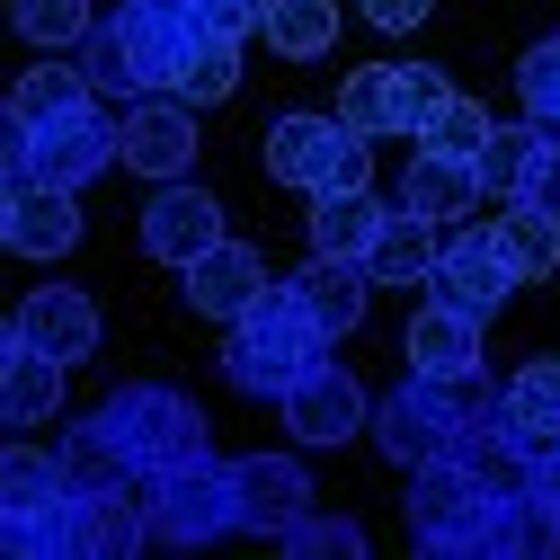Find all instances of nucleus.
<instances>
[{
    "mask_svg": "<svg viewBox=\"0 0 560 560\" xmlns=\"http://www.w3.org/2000/svg\"><path fill=\"white\" fill-rule=\"evenodd\" d=\"M312 365H329V329L294 303V285H267L223 338V383L249 400H285Z\"/></svg>",
    "mask_w": 560,
    "mask_h": 560,
    "instance_id": "1",
    "label": "nucleus"
},
{
    "mask_svg": "<svg viewBox=\"0 0 560 560\" xmlns=\"http://www.w3.org/2000/svg\"><path fill=\"white\" fill-rule=\"evenodd\" d=\"M525 499V489H516ZM499 489H480L454 454L445 463H418L409 471V534L428 551H463V560H516V534H508V508Z\"/></svg>",
    "mask_w": 560,
    "mask_h": 560,
    "instance_id": "2",
    "label": "nucleus"
},
{
    "mask_svg": "<svg viewBox=\"0 0 560 560\" xmlns=\"http://www.w3.org/2000/svg\"><path fill=\"white\" fill-rule=\"evenodd\" d=\"M143 508H152V542L196 551V542L241 534V480L223 454H187L170 471H143Z\"/></svg>",
    "mask_w": 560,
    "mask_h": 560,
    "instance_id": "3",
    "label": "nucleus"
},
{
    "mask_svg": "<svg viewBox=\"0 0 560 560\" xmlns=\"http://www.w3.org/2000/svg\"><path fill=\"white\" fill-rule=\"evenodd\" d=\"M98 428L133 454V471H170L187 454H214V436H205V409L178 392V383H125L98 400Z\"/></svg>",
    "mask_w": 560,
    "mask_h": 560,
    "instance_id": "4",
    "label": "nucleus"
},
{
    "mask_svg": "<svg viewBox=\"0 0 560 560\" xmlns=\"http://www.w3.org/2000/svg\"><path fill=\"white\" fill-rule=\"evenodd\" d=\"M454 436H463V400H454V383H436V374H409L400 392L374 400V445H383L400 471L445 463Z\"/></svg>",
    "mask_w": 560,
    "mask_h": 560,
    "instance_id": "5",
    "label": "nucleus"
},
{
    "mask_svg": "<svg viewBox=\"0 0 560 560\" xmlns=\"http://www.w3.org/2000/svg\"><path fill=\"white\" fill-rule=\"evenodd\" d=\"M525 285V276L508 267V249H499V232H471V223H454L445 232V249H436V276H428V294L436 303H454V312H471V320H489V312H508V294Z\"/></svg>",
    "mask_w": 560,
    "mask_h": 560,
    "instance_id": "6",
    "label": "nucleus"
},
{
    "mask_svg": "<svg viewBox=\"0 0 560 560\" xmlns=\"http://www.w3.org/2000/svg\"><path fill=\"white\" fill-rule=\"evenodd\" d=\"M116 161H125V116H107V107H81V116H62V125L36 133V187H72L81 196Z\"/></svg>",
    "mask_w": 560,
    "mask_h": 560,
    "instance_id": "7",
    "label": "nucleus"
},
{
    "mask_svg": "<svg viewBox=\"0 0 560 560\" xmlns=\"http://www.w3.org/2000/svg\"><path fill=\"white\" fill-rule=\"evenodd\" d=\"M276 409H285L294 445H347L357 428H374V400H365V383L347 374L338 357H329V365H312V374H303L285 400H276Z\"/></svg>",
    "mask_w": 560,
    "mask_h": 560,
    "instance_id": "8",
    "label": "nucleus"
},
{
    "mask_svg": "<svg viewBox=\"0 0 560 560\" xmlns=\"http://www.w3.org/2000/svg\"><path fill=\"white\" fill-rule=\"evenodd\" d=\"M143 258H161V267H196L214 241H232L223 232V205L205 196V187H187V178H161V196L143 205Z\"/></svg>",
    "mask_w": 560,
    "mask_h": 560,
    "instance_id": "9",
    "label": "nucleus"
},
{
    "mask_svg": "<svg viewBox=\"0 0 560 560\" xmlns=\"http://www.w3.org/2000/svg\"><path fill=\"white\" fill-rule=\"evenodd\" d=\"M125 170H143V178H187L196 170V107L178 90L125 98Z\"/></svg>",
    "mask_w": 560,
    "mask_h": 560,
    "instance_id": "10",
    "label": "nucleus"
},
{
    "mask_svg": "<svg viewBox=\"0 0 560 560\" xmlns=\"http://www.w3.org/2000/svg\"><path fill=\"white\" fill-rule=\"evenodd\" d=\"M10 338L19 347H45V357H62V365H90L98 357V303L81 285H36L10 312Z\"/></svg>",
    "mask_w": 560,
    "mask_h": 560,
    "instance_id": "11",
    "label": "nucleus"
},
{
    "mask_svg": "<svg viewBox=\"0 0 560 560\" xmlns=\"http://www.w3.org/2000/svg\"><path fill=\"white\" fill-rule=\"evenodd\" d=\"M232 480H241V534H258V542H276L294 516H312V471L294 454H241Z\"/></svg>",
    "mask_w": 560,
    "mask_h": 560,
    "instance_id": "12",
    "label": "nucleus"
},
{
    "mask_svg": "<svg viewBox=\"0 0 560 560\" xmlns=\"http://www.w3.org/2000/svg\"><path fill=\"white\" fill-rule=\"evenodd\" d=\"M338 143H347V116H312V107L276 116V125L258 133L267 178H285V187H303V196H320V187H329V161H338Z\"/></svg>",
    "mask_w": 560,
    "mask_h": 560,
    "instance_id": "13",
    "label": "nucleus"
},
{
    "mask_svg": "<svg viewBox=\"0 0 560 560\" xmlns=\"http://www.w3.org/2000/svg\"><path fill=\"white\" fill-rule=\"evenodd\" d=\"M187 276V303L205 312V320H241L267 285H276V276H267V258L249 249V241H214V249H205L196 267H178Z\"/></svg>",
    "mask_w": 560,
    "mask_h": 560,
    "instance_id": "14",
    "label": "nucleus"
},
{
    "mask_svg": "<svg viewBox=\"0 0 560 560\" xmlns=\"http://www.w3.org/2000/svg\"><path fill=\"white\" fill-rule=\"evenodd\" d=\"M480 161H454V152H428V143H418L409 152V170H400V205H409V214H428L436 232H454L463 214H480Z\"/></svg>",
    "mask_w": 560,
    "mask_h": 560,
    "instance_id": "15",
    "label": "nucleus"
},
{
    "mask_svg": "<svg viewBox=\"0 0 560 560\" xmlns=\"http://www.w3.org/2000/svg\"><path fill=\"white\" fill-rule=\"evenodd\" d=\"M116 27H125V54H133V81H143V98L152 90H178V72L196 62V45H205V27L196 19H170V10H116Z\"/></svg>",
    "mask_w": 560,
    "mask_h": 560,
    "instance_id": "16",
    "label": "nucleus"
},
{
    "mask_svg": "<svg viewBox=\"0 0 560 560\" xmlns=\"http://www.w3.org/2000/svg\"><path fill=\"white\" fill-rule=\"evenodd\" d=\"M285 285H294V303L329 329V338H347V329H357L365 320V303H374V276H365V258H329V249H312L294 276H285Z\"/></svg>",
    "mask_w": 560,
    "mask_h": 560,
    "instance_id": "17",
    "label": "nucleus"
},
{
    "mask_svg": "<svg viewBox=\"0 0 560 560\" xmlns=\"http://www.w3.org/2000/svg\"><path fill=\"white\" fill-rule=\"evenodd\" d=\"M0 241L19 258H62L81 241V196L72 187H27V196H0Z\"/></svg>",
    "mask_w": 560,
    "mask_h": 560,
    "instance_id": "18",
    "label": "nucleus"
},
{
    "mask_svg": "<svg viewBox=\"0 0 560 560\" xmlns=\"http://www.w3.org/2000/svg\"><path fill=\"white\" fill-rule=\"evenodd\" d=\"M400 357H409V374H436V383H445V374H471V365H480V320L428 294V303L409 312V338H400Z\"/></svg>",
    "mask_w": 560,
    "mask_h": 560,
    "instance_id": "19",
    "label": "nucleus"
},
{
    "mask_svg": "<svg viewBox=\"0 0 560 560\" xmlns=\"http://www.w3.org/2000/svg\"><path fill=\"white\" fill-rule=\"evenodd\" d=\"M62 357H45V347H0V418H10V428H54L62 418Z\"/></svg>",
    "mask_w": 560,
    "mask_h": 560,
    "instance_id": "20",
    "label": "nucleus"
},
{
    "mask_svg": "<svg viewBox=\"0 0 560 560\" xmlns=\"http://www.w3.org/2000/svg\"><path fill=\"white\" fill-rule=\"evenodd\" d=\"M436 249H445V232L392 196V214H383V232H374V249H365V276H374V285H428V276H436Z\"/></svg>",
    "mask_w": 560,
    "mask_h": 560,
    "instance_id": "21",
    "label": "nucleus"
},
{
    "mask_svg": "<svg viewBox=\"0 0 560 560\" xmlns=\"http://www.w3.org/2000/svg\"><path fill=\"white\" fill-rule=\"evenodd\" d=\"M0 542L19 560H81V489L36 499V508H0Z\"/></svg>",
    "mask_w": 560,
    "mask_h": 560,
    "instance_id": "22",
    "label": "nucleus"
},
{
    "mask_svg": "<svg viewBox=\"0 0 560 560\" xmlns=\"http://www.w3.org/2000/svg\"><path fill=\"white\" fill-rule=\"evenodd\" d=\"M81 107H98V90H90V72L81 62H36V72H19V90H10V125H27V133H45V125H62V116H81Z\"/></svg>",
    "mask_w": 560,
    "mask_h": 560,
    "instance_id": "23",
    "label": "nucleus"
},
{
    "mask_svg": "<svg viewBox=\"0 0 560 560\" xmlns=\"http://www.w3.org/2000/svg\"><path fill=\"white\" fill-rule=\"evenodd\" d=\"M152 542V508H143V480L133 489H98L81 499V560H125Z\"/></svg>",
    "mask_w": 560,
    "mask_h": 560,
    "instance_id": "24",
    "label": "nucleus"
},
{
    "mask_svg": "<svg viewBox=\"0 0 560 560\" xmlns=\"http://www.w3.org/2000/svg\"><path fill=\"white\" fill-rule=\"evenodd\" d=\"M54 454H62V471H72V489H81V499H98V489H133V480H143V471H133V454L98 428V418L62 428V436H54Z\"/></svg>",
    "mask_w": 560,
    "mask_h": 560,
    "instance_id": "25",
    "label": "nucleus"
},
{
    "mask_svg": "<svg viewBox=\"0 0 560 560\" xmlns=\"http://www.w3.org/2000/svg\"><path fill=\"white\" fill-rule=\"evenodd\" d=\"M383 214H392V205H383L374 187L312 196V249H329V258H365V249H374V232H383Z\"/></svg>",
    "mask_w": 560,
    "mask_h": 560,
    "instance_id": "26",
    "label": "nucleus"
},
{
    "mask_svg": "<svg viewBox=\"0 0 560 560\" xmlns=\"http://www.w3.org/2000/svg\"><path fill=\"white\" fill-rule=\"evenodd\" d=\"M489 232H499V249H508V267L525 276V285L560 267V214H542V205H525V196H508V214H489Z\"/></svg>",
    "mask_w": 560,
    "mask_h": 560,
    "instance_id": "27",
    "label": "nucleus"
},
{
    "mask_svg": "<svg viewBox=\"0 0 560 560\" xmlns=\"http://www.w3.org/2000/svg\"><path fill=\"white\" fill-rule=\"evenodd\" d=\"M329 45H338V0H276V10H267V54L320 62Z\"/></svg>",
    "mask_w": 560,
    "mask_h": 560,
    "instance_id": "28",
    "label": "nucleus"
},
{
    "mask_svg": "<svg viewBox=\"0 0 560 560\" xmlns=\"http://www.w3.org/2000/svg\"><path fill=\"white\" fill-rule=\"evenodd\" d=\"M338 116L357 125V133H409L400 125V62H365V72H347Z\"/></svg>",
    "mask_w": 560,
    "mask_h": 560,
    "instance_id": "29",
    "label": "nucleus"
},
{
    "mask_svg": "<svg viewBox=\"0 0 560 560\" xmlns=\"http://www.w3.org/2000/svg\"><path fill=\"white\" fill-rule=\"evenodd\" d=\"M508 418H516L534 445H551V436H560V357H534V365H516V374H508Z\"/></svg>",
    "mask_w": 560,
    "mask_h": 560,
    "instance_id": "30",
    "label": "nucleus"
},
{
    "mask_svg": "<svg viewBox=\"0 0 560 560\" xmlns=\"http://www.w3.org/2000/svg\"><path fill=\"white\" fill-rule=\"evenodd\" d=\"M10 19H19V36L36 54H81V36L98 27L90 0H10Z\"/></svg>",
    "mask_w": 560,
    "mask_h": 560,
    "instance_id": "31",
    "label": "nucleus"
},
{
    "mask_svg": "<svg viewBox=\"0 0 560 560\" xmlns=\"http://www.w3.org/2000/svg\"><path fill=\"white\" fill-rule=\"evenodd\" d=\"M516 98H525V125L542 133V143H560V27L516 62Z\"/></svg>",
    "mask_w": 560,
    "mask_h": 560,
    "instance_id": "32",
    "label": "nucleus"
},
{
    "mask_svg": "<svg viewBox=\"0 0 560 560\" xmlns=\"http://www.w3.org/2000/svg\"><path fill=\"white\" fill-rule=\"evenodd\" d=\"M72 489V471H62V454H36L27 436L0 454V508H36V499H62Z\"/></svg>",
    "mask_w": 560,
    "mask_h": 560,
    "instance_id": "33",
    "label": "nucleus"
},
{
    "mask_svg": "<svg viewBox=\"0 0 560 560\" xmlns=\"http://www.w3.org/2000/svg\"><path fill=\"white\" fill-rule=\"evenodd\" d=\"M534 161H542V133H534V125H499V133L480 143V187H489V196H525Z\"/></svg>",
    "mask_w": 560,
    "mask_h": 560,
    "instance_id": "34",
    "label": "nucleus"
},
{
    "mask_svg": "<svg viewBox=\"0 0 560 560\" xmlns=\"http://www.w3.org/2000/svg\"><path fill=\"white\" fill-rule=\"evenodd\" d=\"M72 62L90 72V90H98V98H143V81H133V54H125V27H116V19H98V27L81 36V54H72Z\"/></svg>",
    "mask_w": 560,
    "mask_h": 560,
    "instance_id": "35",
    "label": "nucleus"
},
{
    "mask_svg": "<svg viewBox=\"0 0 560 560\" xmlns=\"http://www.w3.org/2000/svg\"><path fill=\"white\" fill-rule=\"evenodd\" d=\"M489 133H499V116H489L480 98H463V90H454V98L428 116V133H418V143H428V152H454V161H480Z\"/></svg>",
    "mask_w": 560,
    "mask_h": 560,
    "instance_id": "36",
    "label": "nucleus"
},
{
    "mask_svg": "<svg viewBox=\"0 0 560 560\" xmlns=\"http://www.w3.org/2000/svg\"><path fill=\"white\" fill-rule=\"evenodd\" d=\"M232 90H241V45L205 36V45H196V62L178 72V98H187V107H223Z\"/></svg>",
    "mask_w": 560,
    "mask_h": 560,
    "instance_id": "37",
    "label": "nucleus"
},
{
    "mask_svg": "<svg viewBox=\"0 0 560 560\" xmlns=\"http://www.w3.org/2000/svg\"><path fill=\"white\" fill-rule=\"evenodd\" d=\"M276 551H329V560H357L365 551V525L357 516H294L276 534Z\"/></svg>",
    "mask_w": 560,
    "mask_h": 560,
    "instance_id": "38",
    "label": "nucleus"
},
{
    "mask_svg": "<svg viewBox=\"0 0 560 560\" xmlns=\"http://www.w3.org/2000/svg\"><path fill=\"white\" fill-rule=\"evenodd\" d=\"M454 98V81L436 72V62H400V125H409V143L428 133V116Z\"/></svg>",
    "mask_w": 560,
    "mask_h": 560,
    "instance_id": "39",
    "label": "nucleus"
},
{
    "mask_svg": "<svg viewBox=\"0 0 560 560\" xmlns=\"http://www.w3.org/2000/svg\"><path fill=\"white\" fill-rule=\"evenodd\" d=\"M267 10L276 0H196V27L223 45H249V36H267Z\"/></svg>",
    "mask_w": 560,
    "mask_h": 560,
    "instance_id": "40",
    "label": "nucleus"
},
{
    "mask_svg": "<svg viewBox=\"0 0 560 560\" xmlns=\"http://www.w3.org/2000/svg\"><path fill=\"white\" fill-rule=\"evenodd\" d=\"M357 10H365V27H383V36H400V27H418V19H428L436 0H357Z\"/></svg>",
    "mask_w": 560,
    "mask_h": 560,
    "instance_id": "41",
    "label": "nucleus"
},
{
    "mask_svg": "<svg viewBox=\"0 0 560 560\" xmlns=\"http://www.w3.org/2000/svg\"><path fill=\"white\" fill-rule=\"evenodd\" d=\"M525 205L560 214V143H542V161H534V178H525Z\"/></svg>",
    "mask_w": 560,
    "mask_h": 560,
    "instance_id": "42",
    "label": "nucleus"
},
{
    "mask_svg": "<svg viewBox=\"0 0 560 560\" xmlns=\"http://www.w3.org/2000/svg\"><path fill=\"white\" fill-rule=\"evenodd\" d=\"M534 489H542V499H551V508H560V436H551V445H542V454H534Z\"/></svg>",
    "mask_w": 560,
    "mask_h": 560,
    "instance_id": "43",
    "label": "nucleus"
},
{
    "mask_svg": "<svg viewBox=\"0 0 560 560\" xmlns=\"http://www.w3.org/2000/svg\"><path fill=\"white\" fill-rule=\"evenodd\" d=\"M133 10H170V19H196V0H133Z\"/></svg>",
    "mask_w": 560,
    "mask_h": 560,
    "instance_id": "44",
    "label": "nucleus"
}]
</instances>
